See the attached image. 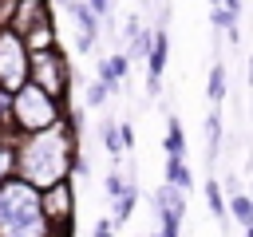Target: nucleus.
I'll return each instance as SVG.
<instances>
[{
  "instance_id": "nucleus-3",
  "label": "nucleus",
  "mask_w": 253,
  "mask_h": 237,
  "mask_svg": "<svg viewBox=\"0 0 253 237\" xmlns=\"http://www.w3.org/2000/svg\"><path fill=\"white\" fill-rule=\"evenodd\" d=\"M12 115L28 130H47L55 122V103H51V95L40 83H20L16 87V99H12Z\"/></svg>"
},
{
  "instance_id": "nucleus-2",
  "label": "nucleus",
  "mask_w": 253,
  "mask_h": 237,
  "mask_svg": "<svg viewBox=\"0 0 253 237\" xmlns=\"http://www.w3.org/2000/svg\"><path fill=\"white\" fill-rule=\"evenodd\" d=\"M20 170H24L28 186H59V178L67 170V138H63V130L36 134L20 154Z\"/></svg>"
},
{
  "instance_id": "nucleus-16",
  "label": "nucleus",
  "mask_w": 253,
  "mask_h": 237,
  "mask_svg": "<svg viewBox=\"0 0 253 237\" xmlns=\"http://www.w3.org/2000/svg\"><path fill=\"white\" fill-rule=\"evenodd\" d=\"M103 99H107V83H91V91H87V103H91V107H99Z\"/></svg>"
},
{
  "instance_id": "nucleus-4",
  "label": "nucleus",
  "mask_w": 253,
  "mask_h": 237,
  "mask_svg": "<svg viewBox=\"0 0 253 237\" xmlns=\"http://www.w3.org/2000/svg\"><path fill=\"white\" fill-rule=\"evenodd\" d=\"M28 75V55L16 32H0V91H16Z\"/></svg>"
},
{
  "instance_id": "nucleus-18",
  "label": "nucleus",
  "mask_w": 253,
  "mask_h": 237,
  "mask_svg": "<svg viewBox=\"0 0 253 237\" xmlns=\"http://www.w3.org/2000/svg\"><path fill=\"white\" fill-rule=\"evenodd\" d=\"M8 170H12V154L0 146V182H4V174H8Z\"/></svg>"
},
{
  "instance_id": "nucleus-10",
  "label": "nucleus",
  "mask_w": 253,
  "mask_h": 237,
  "mask_svg": "<svg viewBox=\"0 0 253 237\" xmlns=\"http://www.w3.org/2000/svg\"><path fill=\"white\" fill-rule=\"evenodd\" d=\"M217 142H221V122H217V115H210L206 118V158L210 162L217 158Z\"/></svg>"
},
{
  "instance_id": "nucleus-14",
  "label": "nucleus",
  "mask_w": 253,
  "mask_h": 237,
  "mask_svg": "<svg viewBox=\"0 0 253 237\" xmlns=\"http://www.w3.org/2000/svg\"><path fill=\"white\" fill-rule=\"evenodd\" d=\"M233 213H237V221H241V225H249V221H253V209H249V198H241V194H233Z\"/></svg>"
},
{
  "instance_id": "nucleus-19",
  "label": "nucleus",
  "mask_w": 253,
  "mask_h": 237,
  "mask_svg": "<svg viewBox=\"0 0 253 237\" xmlns=\"http://www.w3.org/2000/svg\"><path fill=\"white\" fill-rule=\"evenodd\" d=\"M91 8H95L99 16H107V12H111V8H107V0H91Z\"/></svg>"
},
{
  "instance_id": "nucleus-20",
  "label": "nucleus",
  "mask_w": 253,
  "mask_h": 237,
  "mask_svg": "<svg viewBox=\"0 0 253 237\" xmlns=\"http://www.w3.org/2000/svg\"><path fill=\"white\" fill-rule=\"evenodd\" d=\"M95 237H111V221H103V225L95 229Z\"/></svg>"
},
{
  "instance_id": "nucleus-7",
  "label": "nucleus",
  "mask_w": 253,
  "mask_h": 237,
  "mask_svg": "<svg viewBox=\"0 0 253 237\" xmlns=\"http://www.w3.org/2000/svg\"><path fill=\"white\" fill-rule=\"evenodd\" d=\"M154 43L146 47V55H150V79H146V87H150V95L158 91V75H162V67H166V32H158V36H150Z\"/></svg>"
},
{
  "instance_id": "nucleus-21",
  "label": "nucleus",
  "mask_w": 253,
  "mask_h": 237,
  "mask_svg": "<svg viewBox=\"0 0 253 237\" xmlns=\"http://www.w3.org/2000/svg\"><path fill=\"white\" fill-rule=\"evenodd\" d=\"M63 4H71V0H63Z\"/></svg>"
},
{
  "instance_id": "nucleus-8",
  "label": "nucleus",
  "mask_w": 253,
  "mask_h": 237,
  "mask_svg": "<svg viewBox=\"0 0 253 237\" xmlns=\"http://www.w3.org/2000/svg\"><path fill=\"white\" fill-rule=\"evenodd\" d=\"M71 16L79 20V47L87 51V47L95 43V36H99V24H95V12H91L87 4H71Z\"/></svg>"
},
{
  "instance_id": "nucleus-9",
  "label": "nucleus",
  "mask_w": 253,
  "mask_h": 237,
  "mask_svg": "<svg viewBox=\"0 0 253 237\" xmlns=\"http://www.w3.org/2000/svg\"><path fill=\"white\" fill-rule=\"evenodd\" d=\"M166 174H170V186L174 190H190V170L182 166V154H170V162H166Z\"/></svg>"
},
{
  "instance_id": "nucleus-5",
  "label": "nucleus",
  "mask_w": 253,
  "mask_h": 237,
  "mask_svg": "<svg viewBox=\"0 0 253 237\" xmlns=\"http://www.w3.org/2000/svg\"><path fill=\"white\" fill-rule=\"evenodd\" d=\"M154 213H162V237H178V221H182V209H186V201H182V190H174L170 182L154 194Z\"/></svg>"
},
{
  "instance_id": "nucleus-17",
  "label": "nucleus",
  "mask_w": 253,
  "mask_h": 237,
  "mask_svg": "<svg viewBox=\"0 0 253 237\" xmlns=\"http://www.w3.org/2000/svg\"><path fill=\"white\" fill-rule=\"evenodd\" d=\"M47 205H51V209H67V205H71V201H67V186H63V190H55Z\"/></svg>"
},
{
  "instance_id": "nucleus-6",
  "label": "nucleus",
  "mask_w": 253,
  "mask_h": 237,
  "mask_svg": "<svg viewBox=\"0 0 253 237\" xmlns=\"http://www.w3.org/2000/svg\"><path fill=\"white\" fill-rule=\"evenodd\" d=\"M32 67H36V75H40V83H47L51 91H63V87H67V79H63V75H55V71H59L63 63H59V59H55L51 51H36V59H32Z\"/></svg>"
},
{
  "instance_id": "nucleus-11",
  "label": "nucleus",
  "mask_w": 253,
  "mask_h": 237,
  "mask_svg": "<svg viewBox=\"0 0 253 237\" xmlns=\"http://www.w3.org/2000/svg\"><path fill=\"white\" fill-rule=\"evenodd\" d=\"M123 75H126V55H115V59L103 63V83H107V87H111L115 79H123Z\"/></svg>"
},
{
  "instance_id": "nucleus-15",
  "label": "nucleus",
  "mask_w": 253,
  "mask_h": 237,
  "mask_svg": "<svg viewBox=\"0 0 253 237\" xmlns=\"http://www.w3.org/2000/svg\"><path fill=\"white\" fill-rule=\"evenodd\" d=\"M166 150H170V154H182V130H178V118H170V134H166Z\"/></svg>"
},
{
  "instance_id": "nucleus-12",
  "label": "nucleus",
  "mask_w": 253,
  "mask_h": 237,
  "mask_svg": "<svg viewBox=\"0 0 253 237\" xmlns=\"http://www.w3.org/2000/svg\"><path fill=\"white\" fill-rule=\"evenodd\" d=\"M221 95H225V67H213L210 71V99L217 103Z\"/></svg>"
},
{
  "instance_id": "nucleus-13",
  "label": "nucleus",
  "mask_w": 253,
  "mask_h": 237,
  "mask_svg": "<svg viewBox=\"0 0 253 237\" xmlns=\"http://www.w3.org/2000/svg\"><path fill=\"white\" fill-rule=\"evenodd\" d=\"M206 198H210V209H213V217H225V201H221V190H217V182H210V186H206Z\"/></svg>"
},
{
  "instance_id": "nucleus-1",
  "label": "nucleus",
  "mask_w": 253,
  "mask_h": 237,
  "mask_svg": "<svg viewBox=\"0 0 253 237\" xmlns=\"http://www.w3.org/2000/svg\"><path fill=\"white\" fill-rule=\"evenodd\" d=\"M43 233H47V213L43 201L36 198V186L28 182L0 186V237H43Z\"/></svg>"
}]
</instances>
